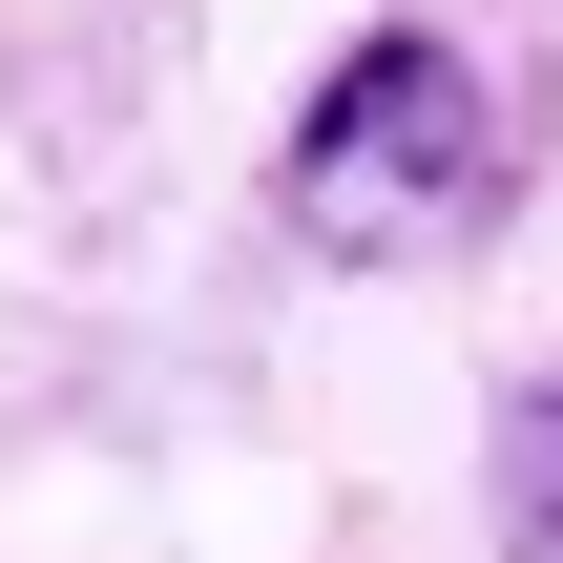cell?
Returning <instances> with one entry per match:
<instances>
[{
	"mask_svg": "<svg viewBox=\"0 0 563 563\" xmlns=\"http://www.w3.org/2000/svg\"><path fill=\"white\" fill-rule=\"evenodd\" d=\"M501 188H522V125H501V84H481L460 21H355L313 63L292 146H272V209L334 272H439V251L501 230Z\"/></svg>",
	"mask_w": 563,
	"mask_h": 563,
	"instance_id": "1",
	"label": "cell"
},
{
	"mask_svg": "<svg viewBox=\"0 0 563 563\" xmlns=\"http://www.w3.org/2000/svg\"><path fill=\"white\" fill-rule=\"evenodd\" d=\"M481 501H501V563H563V376H522V397H501Z\"/></svg>",
	"mask_w": 563,
	"mask_h": 563,
	"instance_id": "2",
	"label": "cell"
}]
</instances>
